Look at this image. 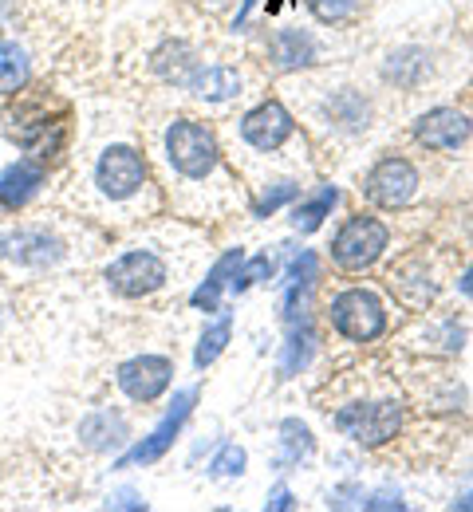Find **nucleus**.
Returning <instances> with one entry per match:
<instances>
[{
    "instance_id": "obj_1",
    "label": "nucleus",
    "mask_w": 473,
    "mask_h": 512,
    "mask_svg": "<svg viewBox=\"0 0 473 512\" xmlns=\"http://www.w3.org/2000/svg\"><path fill=\"white\" fill-rule=\"evenodd\" d=\"M154 154H158L162 174L186 213L213 217L233 205V174L225 166V154H221L213 130L205 123L190 119V115L166 119L154 134Z\"/></svg>"
},
{
    "instance_id": "obj_2",
    "label": "nucleus",
    "mask_w": 473,
    "mask_h": 512,
    "mask_svg": "<svg viewBox=\"0 0 473 512\" xmlns=\"http://www.w3.org/2000/svg\"><path fill=\"white\" fill-rule=\"evenodd\" d=\"M87 190L103 213H111L119 221L154 209V186H150L146 158L131 142H111L95 154L91 174H87Z\"/></svg>"
},
{
    "instance_id": "obj_16",
    "label": "nucleus",
    "mask_w": 473,
    "mask_h": 512,
    "mask_svg": "<svg viewBox=\"0 0 473 512\" xmlns=\"http://www.w3.org/2000/svg\"><path fill=\"white\" fill-rule=\"evenodd\" d=\"M320 48L312 40V32L300 28H276L269 36V60L276 71H300V67L316 64Z\"/></svg>"
},
{
    "instance_id": "obj_7",
    "label": "nucleus",
    "mask_w": 473,
    "mask_h": 512,
    "mask_svg": "<svg viewBox=\"0 0 473 512\" xmlns=\"http://www.w3.org/2000/svg\"><path fill=\"white\" fill-rule=\"evenodd\" d=\"M64 256H68L64 237H56L44 225H20L0 233V260L20 272H52Z\"/></svg>"
},
{
    "instance_id": "obj_29",
    "label": "nucleus",
    "mask_w": 473,
    "mask_h": 512,
    "mask_svg": "<svg viewBox=\"0 0 473 512\" xmlns=\"http://www.w3.org/2000/svg\"><path fill=\"white\" fill-rule=\"evenodd\" d=\"M107 505H111V509H142V501H138V493H131V489H123V493H115V497H107Z\"/></svg>"
},
{
    "instance_id": "obj_8",
    "label": "nucleus",
    "mask_w": 473,
    "mask_h": 512,
    "mask_svg": "<svg viewBox=\"0 0 473 512\" xmlns=\"http://www.w3.org/2000/svg\"><path fill=\"white\" fill-rule=\"evenodd\" d=\"M292 134H296V123L284 111V103H276V99L257 103L253 111H245L237 119V138L253 154H276V150H284L292 142Z\"/></svg>"
},
{
    "instance_id": "obj_4",
    "label": "nucleus",
    "mask_w": 473,
    "mask_h": 512,
    "mask_svg": "<svg viewBox=\"0 0 473 512\" xmlns=\"http://www.w3.org/2000/svg\"><path fill=\"white\" fill-rule=\"evenodd\" d=\"M332 426L343 438H351L355 446L379 449L399 438V430H403V402L399 398H351V402H343L332 414Z\"/></svg>"
},
{
    "instance_id": "obj_23",
    "label": "nucleus",
    "mask_w": 473,
    "mask_h": 512,
    "mask_svg": "<svg viewBox=\"0 0 473 512\" xmlns=\"http://www.w3.org/2000/svg\"><path fill=\"white\" fill-rule=\"evenodd\" d=\"M426 56L418 52V48H403V52H395L391 60H387V79L391 83H399V87H414V83H422L426 79Z\"/></svg>"
},
{
    "instance_id": "obj_21",
    "label": "nucleus",
    "mask_w": 473,
    "mask_h": 512,
    "mask_svg": "<svg viewBox=\"0 0 473 512\" xmlns=\"http://www.w3.org/2000/svg\"><path fill=\"white\" fill-rule=\"evenodd\" d=\"M339 201V190L336 186H324V190L316 193V197H308V201H300L296 209H292V229L296 233H316L328 217H332V209H336Z\"/></svg>"
},
{
    "instance_id": "obj_26",
    "label": "nucleus",
    "mask_w": 473,
    "mask_h": 512,
    "mask_svg": "<svg viewBox=\"0 0 473 512\" xmlns=\"http://www.w3.org/2000/svg\"><path fill=\"white\" fill-rule=\"evenodd\" d=\"M292 197H300V182H292V178L272 182L269 190L253 201V217H272V213H276L284 201H292Z\"/></svg>"
},
{
    "instance_id": "obj_28",
    "label": "nucleus",
    "mask_w": 473,
    "mask_h": 512,
    "mask_svg": "<svg viewBox=\"0 0 473 512\" xmlns=\"http://www.w3.org/2000/svg\"><path fill=\"white\" fill-rule=\"evenodd\" d=\"M245 461H249L245 449L229 442V446H221V453L209 461V477H241L245 473Z\"/></svg>"
},
{
    "instance_id": "obj_24",
    "label": "nucleus",
    "mask_w": 473,
    "mask_h": 512,
    "mask_svg": "<svg viewBox=\"0 0 473 512\" xmlns=\"http://www.w3.org/2000/svg\"><path fill=\"white\" fill-rule=\"evenodd\" d=\"M312 347H316L312 331H308V327H292V335H288V347H284V359H280V371H284V375H296V371H304V363L312 359Z\"/></svg>"
},
{
    "instance_id": "obj_13",
    "label": "nucleus",
    "mask_w": 473,
    "mask_h": 512,
    "mask_svg": "<svg viewBox=\"0 0 473 512\" xmlns=\"http://www.w3.org/2000/svg\"><path fill=\"white\" fill-rule=\"evenodd\" d=\"M387 280L406 308H426L438 296V280H434V268L426 264V256H406L399 264H391Z\"/></svg>"
},
{
    "instance_id": "obj_11",
    "label": "nucleus",
    "mask_w": 473,
    "mask_h": 512,
    "mask_svg": "<svg viewBox=\"0 0 473 512\" xmlns=\"http://www.w3.org/2000/svg\"><path fill=\"white\" fill-rule=\"evenodd\" d=\"M170 375H174V363L166 355H135L115 371V386L123 390L127 402L146 406L170 386Z\"/></svg>"
},
{
    "instance_id": "obj_18",
    "label": "nucleus",
    "mask_w": 473,
    "mask_h": 512,
    "mask_svg": "<svg viewBox=\"0 0 473 512\" xmlns=\"http://www.w3.org/2000/svg\"><path fill=\"white\" fill-rule=\"evenodd\" d=\"M241 268H245V253H241V249H229V253L221 256V260L205 272V280L198 284V292H194V308L217 312L221 292H225V288H233V280H237V272H241Z\"/></svg>"
},
{
    "instance_id": "obj_17",
    "label": "nucleus",
    "mask_w": 473,
    "mask_h": 512,
    "mask_svg": "<svg viewBox=\"0 0 473 512\" xmlns=\"http://www.w3.org/2000/svg\"><path fill=\"white\" fill-rule=\"evenodd\" d=\"M40 186H44V166L32 158H20L0 174V201L8 209H20L24 201H32L40 193Z\"/></svg>"
},
{
    "instance_id": "obj_12",
    "label": "nucleus",
    "mask_w": 473,
    "mask_h": 512,
    "mask_svg": "<svg viewBox=\"0 0 473 512\" xmlns=\"http://www.w3.org/2000/svg\"><path fill=\"white\" fill-rule=\"evenodd\" d=\"M470 134L473 123L462 111H454V107H434V111L418 115V123H414V138L426 150H458Z\"/></svg>"
},
{
    "instance_id": "obj_30",
    "label": "nucleus",
    "mask_w": 473,
    "mask_h": 512,
    "mask_svg": "<svg viewBox=\"0 0 473 512\" xmlns=\"http://www.w3.org/2000/svg\"><path fill=\"white\" fill-rule=\"evenodd\" d=\"M269 509H292V493H288V489H276L269 501Z\"/></svg>"
},
{
    "instance_id": "obj_33",
    "label": "nucleus",
    "mask_w": 473,
    "mask_h": 512,
    "mask_svg": "<svg viewBox=\"0 0 473 512\" xmlns=\"http://www.w3.org/2000/svg\"><path fill=\"white\" fill-rule=\"evenodd\" d=\"M0 205H4V201H0Z\"/></svg>"
},
{
    "instance_id": "obj_5",
    "label": "nucleus",
    "mask_w": 473,
    "mask_h": 512,
    "mask_svg": "<svg viewBox=\"0 0 473 512\" xmlns=\"http://www.w3.org/2000/svg\"><path fill=\"white\" fill-rule=\"evenodd\" d=\"M328 323L332 331L351 339V343H371L379 335H387V304L379 300V292L363 288V284H351V288H339L328 304Z\"/></svg>"
},
{
    "instance_id": "obj_10",
    "label": "nucleus",
    "mask_w": 473,
    "mask_h": 512,
    "mask_svg": "<svg viewBox=\"0 0 473 512\" xmlns=\"http://www.w3.org/2000/svg\"><path fill=\"white\" fill-rule=\"evenodd\" d=\"M363 193L371 205L379 209H406L418 197V170L406 158H383L371 166V174L363 178Z\"/></svg>"
},
{
    "instance_id": "obj_27",
    "label": "nucleus",
    "mask_w": 473,
    "mask_h": 512,
    "mask_svg": "<svg viewBox=\"0 0 473 512\" xmlns=\"http://www.w3.org/2000/svg\"><path fill=\"white\" fill-rule=\"evenodd\" d=\"M355 8H359V0H308V12L320 24H343L355 16Z\"/></svg>"
},
{
    "instance_id": "obj_20",
    "label": "nucleus",
    "mask_w": 473,
    "mask_h": 512,
    "mask_svg": "<svg viewBox=\"0 0 473 512\" xmlns=\"http://www.w3.org/2000/svg\"><path fill=\"white\" fill-rule=\"evenodd\" d=\"M79 434H83V446L87 449H111V446H119V442H123L127 422H123L119 414H111V410H95V414H87V418H83Z\"/></svg>"
},
{
    "instance_id": "obj_25",
    "label": "nucleus",
    "mask_w": 473,
    "mask_h": 512,
    "mask_svg": "<svg viewBox=\"0 0 473 512\" xmlns=\"http://www.w3.org/2000/svg\"><path fill=\"white\" fill-rule=\"evenodd\" d=\"M229 335H233V323L229 320H217V323H209V327H205L202 339H198V351H194V363H198L202 371L217 359V355H221V351H225Z\"/></svg>"
},
{
    "instance_id": "obj_9",
    "label": "nucleus",
    "mask_w": 473,
    "mask_h": 512,
    "mask_svg": "<svg viewBox=\"0 0 473 512\" xmlns=\"http://www.w3.org/2000/svg\"><path fill=\"white\" fill-rule=\"evenodd\" d=\"M194 402H198V390H178L174 394V402H170V410L162 414V422L142 438L135 446L127 449L123 457H119V469H131V465H150V461H158L166 449L178 442V434H182V426H186V418L194 414Z\"/></svg>"
},
{
    "instance_id": "obj_6",
    "label": "nucleus",
    "mask_w": 473,
    "mask_h": 512,
    "mask_svg": "<svg viewBox=\"0 0 473 512\" xmlns=\"http://www.w3.org/2000/svg\"><path fill=\"white\" fill-rule=\"evenodd\" d=\"M387 245H391V229L379 217L359 213V217H347L332 237V260L343 272H367L371 264H379Z\"/></svg>"
},
{
    "instance_id": "obj_32",
    "label": "nucleus",
    "mask_w": 473,
    "mask_h": 512,
    "mask_svg": "<svg viewBox=\"0 0 473 512\" xmlns=\"http://www.w3.org/2000/svg\"><path fill=\"white\" fill-rule=\"evenodd\" d=\"M454 509H473V493H466L462 501H454Z\"/></svg>"
},
{
    "instance_id": "obj_14",
    "label": "nucleus",
    "mask_w": 473,
    "mask_h": 512,
    "mask_svg": "<svg viewBox=\"0 0 473 512\" xmlns=\"http://www.w3.org/2000/svg\"><path fill=\"white\" fill-rule=\"evenodd\" d=\"M320 119L336 134H359L371 123V103L363 99V91L355 87H339V91H328L324 107H320Z\"/></svg>"
},
{
    "instance_id": "obj_3",
    "label": "nucleus",
    "mask_w": 473,
    "mask_h": 512,
    "mask_svg": "<svg viewBox=\"0 0 473 512\" xmlns=\"http://www.w3.org/2000/svg\"><path fill=\"white\" fill-rule=\"evenodd\" d=\"M174 276H178V268L162 253V245H135L107 264V288L123 300H150V296L166 292L170 284H178Z\"/></svg>"
},
{
    "instance_id": "obj_19",
    "label": "nucleus",
    "mask_w": 473,
    "mask_h": 512,
    "mask_svg": "<svg viewBox=\"0 0 473 512\" xmlns=\"http://www.w3.org/2000/svg\"><path fill=\"white\" fill-rule=\"evenodd\" d=\"M312 430L300 422V418H288V422H280L276 426V465L284 469V465H300V461H308L312 457Z\"/></svg>"
},
{
    "instance_id": "obj_31",
    "label": "nucleus",
    "mask_w": 473,
    "mask_h": 512,
    "mask_svg": "<svg viewBox=\"0 0 473 512\" xmlns=\"http://www.w3.org/2000/svg\"><path fill=\"white\" fill-rule=\"evenodd\" d=\"M458 292H462V296H473V264L466 268V272H462V280H458Z\"/></svg>"
},
{
    "instance_id": "obj_15",
    "label": "nucleus",
    "mask_w": 473,
    "mask_h": 512,
    "mask_svg": "<svg viewBox=\"0 0 473 512\" xmlns=\"http://www.w3.org/2000/svg\"><path fill=\"white\" fill-rule=\"evenodd\" d=\"M241 87H245L241 83V71L225 64H213V67L198 64L194 75L186 79V91L194 99H202V103H233V99H241Z\"/></svg>"
},
{
    "instance_id": "obj_22",
    "label": "nucleus",
    "mask_w": 473,
    "mask_h": 512,
    "mask_svg": "<svg viewBox=\"0 0 473 512\" xmlns=\"http://www.w3.org/2000/svg\"><path fill=\"white\" fill-rule=\"evenodd\" d=\"M32 75L28 52L16 40H0V95H16Z\"/></svg>"
}]
</instances>
